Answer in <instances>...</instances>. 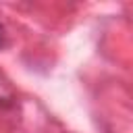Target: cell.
Listing matches in <instances>:
<instances>
[{
    "instance_id": "cell-1",
    "label": "cell",
    "mask_w": 133,
    "mask_h": 133,
    "mask_svg": "<svg viewBox=\"0 0 133 133\" xmlns=\"http://www.w3.org/2000/svg\"><path fill=\"white\" fill-rule=\"evenodd\" d=\"M2 44H4V27L0 25V46H2Z\"/></svg>"
}]
</instances>
